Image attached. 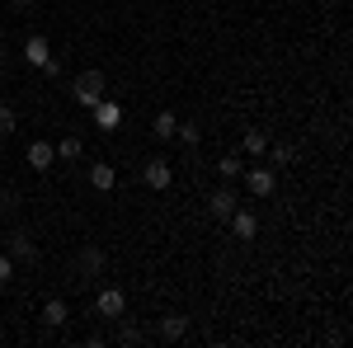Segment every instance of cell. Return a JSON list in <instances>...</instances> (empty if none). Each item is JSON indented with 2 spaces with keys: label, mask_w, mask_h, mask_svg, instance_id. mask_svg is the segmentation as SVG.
Wrapping results in <instances>:
<instances>
[{
  "label": "cell",
  "mask_w": 353,
  "mask_h": 348,
  "mask_svg": "<svg viewBox=\"0 0 353 348\" xmlns=\"http://www.w3.org/2000/svg\"><path fill=\"white\" fill-rule=\"evenodd\" d=\"M241 179H245V193H250V198H273V193H278V170H273V165L250 161L241 170Z\"/></svg>",
  "instance_id": "6da1fadb"
},
{
  "label": "cell",
  "mask_w": 353,
  "mask_h": 348,
  "mask_svg": "<svg viewBox=\"0 0 353 348\" xmlns=\"http://www.w3.org/2000/svg\"><path fill=\"white\" fill-rule=\"evenodd\" d=\"M94 311H99L104 320H123V316H128V292H123V287H99V292H94Z\"/></svg>",
  "instance_id": "7a4b0ae2"
},
{
  "label": "cell",
  "mask_w": 353,
  "mask_h": 348,
  "mask_svg": "<svg viewBox=\"0 0 353 348\" xmlns=\"http://www.w3.org/2000/svg\"><path fill=\"white\" fill-rule=\"evenodd\" d=\"M141 184L156 188V193H165V188L174 184V165L165 161V156H151V161L141 165Z\"/></svg>",
  "instance_id": "3957f363"
},
{
  "label": "cell",
  "mask_w": 353,
  "mask_h": 348,
  "mask_svg": "<svg viewBox=\"0 0 353 348\" xmlns=\"http://www.w3.org/2000/svg\"><path fill=\"white\" fill-rule=\"evenodd\" d=\"M71 94H76V104H81V108H94L99 99H104V71H85Z\"/></svg>",
  "instance_id": "277c9868"
},
{
  "label": "cell",
  "mask_w": 353,
  "mask_h": 348,
  "mask_svg": "<svg viewBox=\"0 0 353 348\" xmlns=\"http://www.w3.org/2000/svg\"><path fill=\"white\" fill-rule=\"evenodd\" d=\"M241 207V198H236V188L231 184H221V188H212V198H208V212L217 216V221H226V216Z\"/></svg>",
  "instance_id": "5b68a950"
},
{
  "label": "cell",
  "mask_w": 353,
  "mask_h": 348,
  "mask_svg": "<svg viewBox=\"0 0 353 348\" xmlns=\"http://www.w3.org/2000/svg\"><path fill=\"white\" fill-rule=\"evenodd\" d=\"M24 161H28V170H38V174H48V170L57 165V151H52V141H28Z\"/></svg>",
  "instance_id": "8992f818"
},
{
  "label": "cell",
  "mask_w": 353,
  "mask_h": 348,
  "mask_svg": "<svg viewBox=\"0 0 353 348\" xmlns=\"http://www.w3.org/2000/svg\"><path fill=\"white\" fill-rule=\"evenodd\" d=\"M264 151H269V132H264V127H245L241 156H245V161H264Z\"/></svg>",
  "instance_id": "52a82bcc"
},
{
  "label": "cell",
  "mask_w": 353,
  "mask_h": 348,
  "mask_svg": "<svg viewBox=\"0 0 353 348\" xmlns=\"http://www.w3.org/2000/svg\"><path fill=\"white\" fill-rule=\"evenodd\" d=\"M90 113H94V127H99V132H113V127L123 123V108L113 104V99H99V104L90 108Z\"/></svg>",
  "instance_id": "ba28073f"
},
{
  "label": "cell",
  "mask_w": 353,
  "mask_h": 348,
  "mask_svg": "<svg viewBox=\"0 0 353 348\" xmlns=\"http://www.w3.org/2000/svg\"><path fill=\"white\" fill-rule=\"evenodd\" d=\"M76 264H81V273H85V278H99V273H104V264H109V254H104L99 245H85Z\"/></svg>",
  "instance_id": "9c48e42d"
},
{
  "label": "cell",
  "mask_w": 353,
  "mask_h": 348,
  "mask_svg": "<svg viewBox=\"0 0 353 348\" xmlns=\"http://www.w3.org/2000/svg\"><path fill=\"white\" fill-rule=\"evenodd\" d=\"M48 57H52V43H48L43 33H28V38H24V61H28V66H43Z\"/></svg>",
  "instance_id": "30bf717a"
},
{
  "label": "cell",
  "mask_w": 353,
  "mask_h": 348,
  "mask_svg": "<svg viewBox=\"0 0 353 348\" xmlns=\"http://www.w3.org/2000/svg\"><path fill=\"white\" fill-rule=\"evenodd\" d=\"M10 259H14V264H33V259H38V245L28 240L24 231H10Z\"/></svg>",
  "instance_id": "8fae6325"
},
{
  "label": "cell",
  "mask_w": 353,
  "mask_h": 348,
  "mask_svg": "<svg viewBox=\"0 0 353 348\" xmlns=\"http://www.w3.org/2000/svg\"><path fill=\"white\" fill-rule=\"evenodd\" d=\"M226 221H231L236 240H254V236H259V221H254V212H245V207H236V212L226 216Z\"/></svg>",
  "instance_id": "7c38bea8"
},
{
  "label": "cell",
  "mask_w": 353,
  "mask_h": 348,
  "mask_svg": "<svg viewBox=\"0 0 353 348\" xmlns=\"http://www.w3.org/2000/svg\"><path fill=\"white\" fill-rule=\"evenodd\" d=\"M189 334V316H179V311H170V316H161V339H184Z\"/></svg>",
  "instance_id": "4fadbf2b"
},
{
  "label": "cell",
  "mask_w": 353,
  "mask_h": 348,
  "mask_svg": "<svg viewBox=\"0 0 353 348\" xmlns=\"http://www.w3.org/2000/svg\"><path fill=\"white\" fill-rule=\"evenodd\" d=\"M90 188L113 193V188H118V170H113V165H90Z\"/></svg>",
  "instance_id": "5bb4252c"
},
{
  "label": "cell",
  "mask_w": 353,
  "mask_h": 348,
  "mask_svg": "<svg viewBox=\"0 0 353 348\" xmlns=\"http://www.w3.org/2000/svg\"><path fill=\"white\" fill-rule=\"evenodd\" d=\"M66 320H71V306H66L61 296H52V301L43 306V325H48V329H61Z\"/></svg>",
  "instance_id": "9a60e30c"
},
{
  "label": "cell",
  "mask_w": 353,
  "mask_h": 348,
  "mask_svg": "<svg viewBox=\"0 0 353 348\" xmlns=\"http://www.w3.org/2000/svg\"><path fill=\"white\" fill-rule=\"evenodd\" d=\"M174 127H179V118H174L170 108H161V113H156V123H151L156 141H174Z\"/></svg>",
  "instance_id": "2e32d148"
},
{
  "label": "cell",
  "mask_w": 353,
  "mask_h": 348,
  "mask_svg": "<svg viewBox=\"0 0 353 348\" xmlns=\"http://www.w3.org/2000/svg\"><path fill=\"white\" fill-rule=\"evenodd\" d=\"M52 151H57V161H81L85 141H81V136H61V141H52Z\"/></svg>",
  "instance_id": "e0dca14e"
},
{
  "label": "cell",
  "mask_w": 353,
  "mask_h": 348,
  "mask_svg": "<svg viewBox=\"0 0 353 348\" xmlns=\"http://www.w3.org/2000/svg\"><path fill=\"white\" fill-rule=\"evenodd\" d=\"M264 161H269L273 170H288V165L297 161V151H292V146H273V141H269V151H264Z\"/></svg>",
  "instance_id": "ac0fdd59"
},
{
  "label": "cell",
  "mask_w": 353,
  "mask_h": 348,
  "mask_svg": "<svg viewBox=\"0 0 353 348\" xmlns=\"http://www.w3.org/2000/svg\"><path fill=\"white\" fill-rule=\"evenodd\" d=\"M241 170H245V156H221L217 161V174L231 184V179H241Z\"/></svg>",
  "instance_id": "d6986e66"
},
{
  "label": "cell",
  "mask_w": 353,
  "mask_h": 348,
  "mask_svg": "<svg viewBox=\"0 0 353 348\" xmlns=\"http://www.w3.org/2000/svg\"><path fill=\"white\" fill-rule=\"evenodd\" d=\"M174 136H179V146H198V141H203V132H198V123H179V127H174Z\"/></svg>",
  "instance_id": "ffe728a7"
},
{
  "label": "cell",
  "mask_w": 353,
  "mask_h": 348,
  "mask_svg": "<svg viewBox=\"0 0 353 348\" xmlns=\"http://www.w3.org/2000/svg\"><path fill=\"white\" fill-rule=\"evenodd\" d=\"M19 127V113H14V104H0V136H10Z\"/></svg>",
  "instance_id": "44dd1931"
},
{
  "label": "cell",
  "mask_w": 353,
  "mask_h": 348,
  "mask_svg": "<svg viewBox=\"0 0 353 348\" xmlns=\"http://www.w3.org/2000/svg\"><path fill=\"white\" fill-rule=\"evenodd\" d=\"M141 339H146V329H141V325H123V329H118V344H141Z\"/></svg>",
  "instance_id": "7402d4cb"
},
{
  "label": "cell",
  "mask_w": 353,
  "mask_h": 348,
  "mask_svg": "<svg viewBox=\"0 0 353 348\" xmlns=\"http://www.w3.org/2000/svg\"><path fill=\"white\" fill-rule=\"evenodd\" d=\"M10 278H14V259H10V254H0V287H5Z\"/></svg>",
  "instance_id": "603a6c76"
},
{
  "label": "cell",
  "mask_w": 353,
  "mask_h": 348,
  "mask_svg": "<svg viewBox=\"0 0 353 348\" xmlns=\"http://www.w3.org/2000/svg\"><path fill=\"white\" fill-rule=\"evenodd\" d=\"M10 5H19V10H28V5H38V0H10Z\"/></svg>",
  "instance_id": "cb8c5ba5"
}]
</instances>
